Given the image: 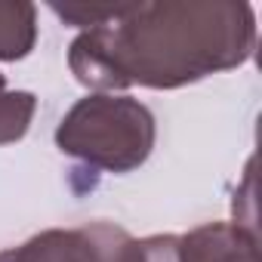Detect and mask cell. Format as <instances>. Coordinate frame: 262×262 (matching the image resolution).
I'll return each instance as SVG.
<instances>
[{
    "label": "cell",
    "mask_w": 262,
    "mask_h": 262,
    "mask_svg": "<svg viewBox=\"0 0 262 262\" xmlns=\"http://www.w3.org/2000/svg\"><path fill=\"white\" fill-rule=\"evenodd\" d=\"M253 50L256 10L244 0H161L120 7L111 22L80 31L68 68L96 93L179 90L241 68Z\"/></svg>",
    "instance_id": "obj_1"
},
{
    "label": "cell",
    "mask_w": 262,
    "mask_h": 262,
    "mask_svg": "<svg viewBox=\"0 0 262 262\" xmlns=\"http://www.w3.org/2000/svg\"><path fill=\"white\" fill-rule=\"evenodd\" d=\"M155 139L151 108L126 93H90L56 126V148L102 173L139 170L151 158Z\"/></svg>",
    "instance_id": "obj_2"
},
{
    "label": "cell",
    "mask_w": 262,
    "mask_h": 262,
    "mask_svg": "<svg viewBox=\"0 0 262 262\" xmlns=\"http://www.w3.org/2000/svg\"><path fill=\"white\" fill-rule=\"evenodd\" d=\"M0 262H145L142 241L114 222L80 228H47L19 247L0 253Z\"/></svg>",
    "instance_id": "obj_3"
},
{
    "label": "cell",
    "mask_w": 262,
    "mask_h": 262,
    "mask_svg": "<svg viewBox=\"0 0 262 262\" xmlns=\"http://www.w3.org/2000/svg\"><path fill=\"white\" fill-rule=\"evenodd\" d=\"M179 262H259V234L237 222H204L179 234Z\"/></svg>",
    "instance_id": "obj_4"
},
{
    "label": "cell",
    "mask_w": 262,
    "mask_h": 262,
    "mask_svg": "<svg viewBox=\"0 0 262 262\" xmlns=\"http://www.w3.org/2000/svg\"><path fill=\"white\" fill-rule=\"evenodd\" d=\"M37 43V7L28 0H0V62H22Z\"/></svg>",
    "instance_id": "obj_5"
},
{
    "label": "cell",
    "mask_w": 262,
    "mask_h": 262,
    "mask_svg": "<svg viewBox=\"0 0 262 262\" xmlns=\"http://www.w3.org/2000/svg\"><path fill=\"white\" fill-rule=\"evenodd\" d=\"M37 111V96L31 90H7V77L0 74V145L25 139Z\"/></svg>",
    "instance_id": "obj_6"
},
{
    "label": "cell",
    "mask_w": 262,
    "mask_h": 262,
    "mask_svg": "<svg viewBox=\"0 0 262 262\" xmlns=\"http://www.w3.org/2000/svg\"><path fill=\"white\" fill-rule=\"evenodd\" d=\"M50 10L65 22V25H74V28H80V31H86V28H96V25H102V22H111L117 13H120V7H86V4H50Z\"/></svg>",
    "instance_id": "obj_7"
},
{
    "label": "cell",
    "mask_w": 262,
    "mask_h": 262,
    "mask_svg": "<svg viewBox=\"0 0 262 262\" xmlns=\"http://www.w3.org/2000/svg\"><path fill=\"white\" fill-rule=\"evenodd\" d=\"M145 262H179V234H148L142 237Z\"/></svg>",
    "instance_id": "obj_8"
}]
</instances>
